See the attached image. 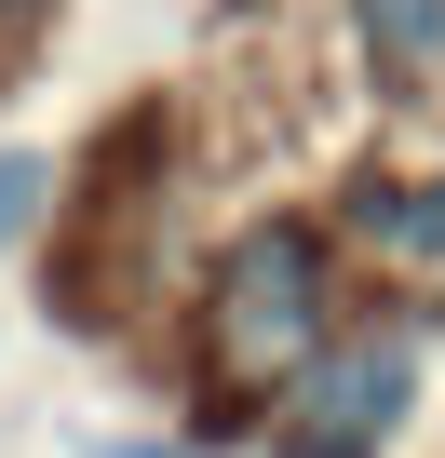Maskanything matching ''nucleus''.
I'll use <instances>...</instances> for the list:
<instances>
[{
	"instance_id": "4",
	"label": "nucleus",
	"mask_w": 445,
	"mask_h": 458,
	"mask_svg": "<svg viewBox=\"0 0 445 458\" xmlns=\"http://www.w3.org/2000/svg\"><path fill=\"white\" fill-rule=\"evenodd\" d=\"M364 229H391L405 257H445V189H364Z\"/></svg>"
},
{
	"instance_id": "5",
	"label": "nucleus",
	"mask_w": 445,
	"mask_h": 458,
	"mask_svg": "<svg viewBox=\"0 0 445 458\" xmlns=\"http://www.w3.org/2000/svg\"><path fill=\"white\" fill-rule=\"evenodd\" d=\"M28 216H41V162H28V148H0V243H14Z\"/></svg>"
},
{
	"instance_id": "2",
	"label": "nucleus",
	"mask_w": 445,
	"mask_h": 458,
	"mask_svg": "<svg viewBox=\"0 0 445 458\" xmlns=\"http://www.w3.org/2000/svg\"><path fill=\"white\" fill-rule=\"evenodd\" d=\"M405 391H418V337H405V324L324 337V364L297 377V458H364V445H391Z\"/></svg>"
},
{
	"instance_id": "1",
	"label": "nucleus",
	"mask_w": 445,
	"mask_h": 458,
	"mask_svg": "<svg viewBox=\"0 0 445 458\" xmlns=\"http://www.w3.org/2000/svg\"><path fill=\"white\" fill-rule=\"evenodd\" d=\"M216 364L244 391L324 364V243L311 229H244V243L216 257Z\"/></svg>"
},
{
	"instance_id": "3",
	"label": "nucleus",
	"mask_w": 445,
	"mask_h": 458,
	"mask_svg": "<svg viewBox=\"0 0 445 458\" xmlns=\"http://www.w3.org/2000/svg\"><path fill=\"white\" fill-rule=\"evenodd\" d=\"M364 41L391 68H445V0H364Z\"/></svg>"
}]
</instances>
